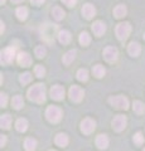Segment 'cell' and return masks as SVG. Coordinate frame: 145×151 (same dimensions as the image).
<instances>
[{
	"instance_id": "6da1fadb",
	"label": "cell",
	"mask_w": 145,
	"mask_h": 151,
	"mask_svg": "<svg viewBox=\"0 0 145 151\" xmlns=\"http://www.w3.org/2000/svg\"><path fill=\"white\" fill-rule=\"evenodd\" d=\"M28 98L37 103H43L45 101V87L42 83H37L28 89Z\"/></svg>"
},
{
	"instance_id": "7a4b0ae2",
	"label": "cell",
	"mask_w": 145,
	"mask_h": 151,
	"mask_svg": "<svg viewBox=\"0 0 145 151\" xmlns=\"http://www.w3.org/2000/svg\"><path fill=\"white\" fill-rule=\"evenodd\" d=\"M45 116L49 122L57 124V122H59L61 119H62V111H61V108L56 107V106H49L45 111Z\"/></svg>"
},
{
	"instance_id": "3957f363",
	"label": "cell",
	"mask_w": 145,
	"mask_h": 151,
	"mask_svg": "<svg viewBox=\"0 0 145 151\" xmlns=\"http://www.w3.org/2000/svg\"><path fill=\"white\" fill-rule=\"evenodd\" d=\"M109 102L111 106H114L118 110H128L129 108V101L124 96H112L109 98Z\"/></svg>"
},
{
	"instance_id": "277c9868",
	"label": "cell",
	"mask_w": 145,
	"mask_h": 151,
	"mask_svg": "<svg viewBox=\"0 0 145 151\" xmlns=\"http://www.w3.org/2000/svg\"><path fill=\"white\" fill-rule=\"evenodd\" d=\"M130 32H131V25L129 24V23H120V24L116 25V29H115V33L118 38L120 40H125L126 38L129 37Z\"/></svg>"
},
{
	"instance_id": "5b68a950",
	"label": "cell",
	"mask_w": 145,
	"mask_h": 151,
	"mask_svg": "<svg viewBox=\"0 0 145 151\" xmlns=\"http://www.w3.org/2000/svg\"><path fill=\"white\" fill-rule=\"evenodd\" d=\"M85 96V91L78 87V86H72L69 88V98H71V101L73 102H79Z\"/></svg>"
},
{
	"instance_id": "8992f818",
	"label": "cell",
	"mask_w": 145,
	"mask_h": 151,
	"mask_svg": "<svg viewBox=\"0 0 145 151\" xmlns=\"http://www.w3.org/2000/svg\"><path fill=\"white\" fill-rule=\"evenodd\" d=\"M126 122L128 121H126V117L124 115H118L112 120V127H114L115 131L121 132L126 127Z\"/></svg>"
},
{
	"instance_id": "52a82bcc",
	"label": "cell",
	"mask_w": 145,
	"mask_h": 151,
	"mask_svg": "<svg viewBox=\"0 0 145 151\" xmlns=\"http://www.w3.org/2000/svg\"><path fill=\"white\" fill-rule=\"evenodd\" d=\"M118 55H119V52L118 49L115 48V47H106L105 50H104V57L107 62H115L116 59H118Z\"/></svg>"
},
{
	"instance_id": "ba28073f",
	"label": "cell",
	"mask_w": 145,
	"mask_h": 151,
	"mask_svg": "<svg viewBox=\"0 0 145 151\" xmlns=\"http://www.w3.org/2000/svg\"><path fill=\"white\" fill-rule=\"evenodd\" d=\"M54 30H56V25L53 24H45L43 28H42V34H43V38L47 39L48 42L54 40Z\"/></svg>"
},
{
	"instance_id": "9c48e42d",
	"label": "cell",
	"mask_w": 145,
	"mask_h": 151,
	"mask_svg": "<svg viewBox=\"0 0 145 151\" xmlns=\"http://www.w3.org/2000/svg\"><path fill=\"white\" fill-rule=\"evenodd\" d=\"M14 55H15V50H14V48H5L4 50H1V63L3 64H9L10 62H13Z\"/></svg>"
},
{
	"instance_id": "30bf717a",
	"label": "cell",
	"mask_w": 145,
	"mask_h": 151,
	"mask_svg": "<svg viewBox=\"0 0 145 151\" xmlns=\"http://www.w3.org/2000/svg\"><path fill=\"white\" fill-rule=\"evenodd\" d=\"M50 97L53 98L56 101H61L63 100L64 97V88L62 86H59V84H56L50 88Z\"/></svg>"
},
{
	"instance_id": "8fae6325",
	"label": "cell",
	"mask_w": 145,
	"mask_h": 151,
	"mask_svg": "<svg viewBox=\"0 0 145 151\" xmlns=\"http://www.w3.org/2000/svg\"><path fill=\"white\" fill-rule=\"evenodd\" d=\"M95 121L91 120V119H85L82 122H81V131L83 132V134H86V135H90L91 132L95 130Z\"/></svg>"
},
{
	"instance_id": "7c38bea8",
	"label": "cell",
	"mask_w": 145,
	"mask_h": 151,
	"mask_svg": "<svg viewBox=\"0 0 145 151\" xmlns=\"http://www.w3.org/2000/svg\"><path fill=\"white\" fill-rule=\"evenodd\" d=\"M92 32H93V34L97 35V37L102 35V34H104V33L106 32V25H105V23H104V22H100V20L95 22V23L92 24Z\"/></svg>"
},
{
	"instance_id": "4fadbf2b",
	"label": "cell",
	"mask_w": 145,
	"mask_h": 151,
	"mask_svg": "<svg viewBox=\"0 0 145 151\" xmlns=\"http://www.w3.org/2000/svg\"><path fill=\"white\" fill-rule=\"evenodd\" d=\"M82 15L85 17L86 19H92L93 17L96 15V9L91 4H85L82 8Z\"/></svg>"
},
{
	"instance_id": "5bb4252c",
	"label": "cell",
	"mask_w": 145,
	"mask_h": 151,
	"mask_svg": "<svg viewBox=\"0 0 145 151\" xmlns=\"http://www.w3.org/2000/svg\"><path fill=\"white\" fill-rule=\"evenodd\" d=\"M18 63L23 67H28V65L32 64V58L30 55L28 53H24V52H22V53L18 54Z\"/></svg>"
},
{
	"instance_id": "9a60e30c",
	"label": "cell",
	"mask_w": 145,
	"mask_h": 151,
	"mask_svg": "<svg viewBox=\"0 0 145 151\" xmlns=\"http://www.w3.org/2000/svg\"><path fill=\"white\" fill-rule=\"evenodd\" d=\"M96 146L101 150L107 149V146H109V137L106 135H99L96 137Z\"/></svg>"
},
{
	"instance_id": "2e32d148",
	"label": "cell",
	"mask_w": 145,
	"mask_h": 151,
	"mask_svg": "<svg viewBox=\"0 0 145 151\" xmlns=\"http://www.w3.org/2000/svg\"><path fill=\"white\" fill-rule=\"evenodd\" d=\"M128 52L130 55L133 57H138L140 54V52H141V47H140L139 43H136V42H133V43H130L129 47H128Z\"/></svg>"
},
{
	"instance_id": "e0dca14e",
	"label": "cell",
	"mask_w": 145,
	"mask_h": 151,
	"mask_svg": "<svg viewBox=\"0 0 145 151\" xmlns=\"http://www.w3.org/2000/svg\"><path fill=\"white\" fill-rule=\"evenodd\" d=\"M58 40L62 44H68L69 40H71V34H69L68 30H61L58 33Z\"/></svg>"
},
{
	"instance_id": "ac0fdd59",
	"label": "cell",
	"mask_w": 145,
	"mask_h": 151,
	"mask_svg": "<svg viewBox=\"0 0 145 151\" xmlns=\"http://www.w3.org/2000/svg\"><path fill=\"white\" fill-rule=\"evenodd\" d=\"M74 58H76V50H74V49L68 50L67 53L63 55V63L66 65H69L74 60Z\"/></svg>"
},
{
	"instance_id": "d6986e66",
	"label": "cell",
	"mask_w": 145,
	"mask_h": 151,
	"mask_svg": "<svg viewBox=\"0 0 145 151\" xmlns=\"http://www.w3.org/2000/svg\"><path fill=\"white\" fill-rule=\"evenodd\" d=\"M56 144H57L58 146H61V147H64V146H67L68 144V136L66 134H58L57 136H56Z\"/></svg>"
},
{
	"instance_id": "ffe728a7",
	"label": "cell",
	"mask_w": 145,
	"mask_h": 151,
	"mask_svg": "<svg viewBox=\"0 0 145 151\" xmlns=\"http://www.w3.org/2000/svg\"><path fill=\"white\" fill-rule=\"evenodd\" d=\"M24 147L27 151H34L37 147V141L33 137H28L24 141Z\"/></svg>"
},
{
	"instance_id": "44dd1931",
	"label": "cell",
	"mask_w": 145,
	"mask_h": 151,
	"mask_svg": "<svg viewBox=\"0 0 145 151\" xmlns=\"http://www.w3.org/2000/svg\"><path fill=\"white\" fill-rule=\"evenodd\" d=\"M92 73H93V76H96L97 78H102L106 73V69L102 67L101 64H96L95 67L92 68Z\"/></svg>"
},
{
	"instance_id": "7402d4cb",
	"label": "cell",
	"mask_w": 145,
	"mask_h": 151,
	"mask_svg": "<svg viewBox=\"0 0 145 151\" xmlns=\"http://www.w3.org/2000/svg\"><path fill=\"white\" fill-rule=\"evenodd\" d=\"M126 12H128L126 10V6L123 5V4H120V5H118L114 9V15L116 18H123V17L126 15Z\"/></svg>"
},
{
	"instance_id": "603a6c76",
	"label": "cell",
	"mask_w": 145,
	"mask_h": 151,
	"mask_svg": "<svg viewBox=\"0 0 145 151\" xmlns=\"http://www.w3.org/2000/svg\"><path fill=\"white\" fill-rule=\"evenodd\" d=\"M10 124H12V117L9 115H3L1 119H0V125H1V129L8 130L9 127H10Z\"/></svg>"
},
{
	"instance_id": "cb8c5ba5",
	"label": "cell",
	"mask_w": 145,
	"mask_h": 151,
	"mask_svg": "<svg viewBox=\"0 0 145 151\" xmlns=\"http://www.w3.org/2000/svg\"><path fill=\"white\" fill-rule=\"evenodd\" d=\"M12 105H13V107L15 108V110H20V108L24 106V101H23V97H22V96H15V97H13Z\"/></svg>"
},
{
	"instance_id": "d4e9b609",
	"label": "cell",
	"mask_w": 145,
	"mask_h": 151,
	"mask_svg": "<svg viewBox=\"0 0 145 151\" xmlns=\"http://www.w3.org/2000/svg\"><path fill=\"white\" fill-rule=\"evenodd\" d=\"M52 15H53V18L56 19V20H62L66 14H64L63 9H61L59 6H56V8H53V10H52Z\"/></svg>"
},
{
	"instance_id": "484cf974",
	"label": "cell",
	"mask_w": 145,
	"mask_h": 151,
	"mask_svg": "<svg viewBox=\"0 0 145 151\" xmlns=\"http://www.w3.org/2000/svg\"><path fill=\"white\" fill-rule=\"evenodd\" d=\"M15 127H17V130L19 131V132H24L28 129V121L25 119H19V120L17 121Z\"/></svg>"
},
{
	"instance_id": "4316f807",
	"label": "cell",
	"mask_w": 145,
	"mask_h": 151,
	"mask_svg": "<svg viewBox=\"0 0 145 151\" xmlns=\"http://www.w3.org/2000/svg\"><path fill=\"white\" fill-rule=\"evenodd\" d=\"M17 17L19 20H25L28 17V9L25 6H20L17 9Z\"/></svg>"
},
{
	"instance_id": "83f0119b",
	"label": "cell",
	"mask_w": 145,
	"mask_h": 151,
	"mask_svg": "<svg viewBox=\"0 0 145 151\" xmlns=\"http://www.w3.org/2000/svg\"><path fill=\"white\" fill-rule=\"evenodd\" d=\"M133 108H134V111L136 112L138 115H141V113L145 112V105L143 102H140V101H135L134 105H133Z\"/></svg>"
},
{
	"instance_id": "f1b7e54d",
	"label": "cell",
	"mask_w": 145,
	"mask_h": 151,
	"mask_svg": "<svg viewBox=\"0 0 145 151\" xmlns=\"http://www.w3.org/2000/svg\"><path fill=\"white\" fill-rule=\"evenodd\" d=\"M90 42H91V37L88 35V33L83 32V33L79 34V43H81L82 45H88Z\"/></svg>"
},
{
	"instance_id": "f546056e",
	"label": "cell",
	"mask_w": 145,
	"mask_h": 151,
	"mask_svg": "<svg viewBox=\"0 0 145 151\" xmlns=\"http://www.w3.org/2000/svg\"><path fill=\"white\" fill-rule=\"evenodd\" d=\"M77 78H78V81H81V82H86L87 79H88V72H87V69H79L78 72H77Z\"/></svg>"
},
{
	"instance_id": "4dcf8cb0",
	"label": "cell",
	"mask_w": 145,
	"mask_h": 151,
	"mask_svg": "<svg viewBox=\"0 0 145 151\" xmlns=\"http://www.w3.org/2000/svg\"><path fill=\"white\" fill-rule=\"evenodd\" d=\"M19 81H20L23 84H28V83H29V82L32 81V76H30V73L25 72V73L20 74V77H19Z\"/></svg>"
},
{
	"instance_id": "1f68e13d",
	"label": "cell",
	"mask_w": 145,
	"mask_h": 151,
	"mask_svg": "<svg viewBox=\"0 0 145 151\" xmlns=\"http://www.w3.org/2000/svg\"><path fill=\"white\" fill-rule=\"evenodd\" d=\"M34 52H35V55L38 57V58H43V57L45 55V53H47V49L44 48L43 45H38Z\"/></svg>"
},
{
	"instance_id": "d6a6232c",
	"label": "cell",
	"mask_w": 145,
	"mask_h": 151,
	"mask_svg": "<svg viewBox=\"0 0 145 151\" xmlns=\"http://www.w3.org/2000/svg\"><path fill=\"white\" fill-rule=\"evenodd\" d=\"M34 72H35V76H38L39 78H42V77H44V76H45V69H44L43 65H40V64L35 65Z\"/></svg>"
},
{
	"instance_id": "836d02e7",
	"label": "cell",
	"mask_w": 145,
	"mask_h": 151,
	"mask_svg": "<svg viewBox=\"0 0 145 151\" xmlns=\"http://www.w3.org/2000/svg\"><path fill=\"white\" fill-rule=\"evenodd\" d=\"M134 142L138 146L144 144V136H143L141 132H136V134H135V136H134Z\"/></svg>"
},
{
	"instance_id": "e575fe53",
	"label": "cell",
	"mask_w": 145,
	"mask_h": 151,
	"mask_svg": "<svg viewBox=\"0 0 145 151\" xmlns=\"http://www.w3.org/2000/svg\"><path fill=\"white\" fill-rule=\"evenodd\" d=\"M8 103V96L5 93H1L0 94V105H1V107H5Z\"/></svg>"
},
{
	"instance_id": "d590c367",
	"label": "cell",
	"mask_w": 145,
	"mask_h": 151,
	"mask_svg": "<svg viewBox=\"0 0 145 151\" xmlns=\"http://www.w3.org/2000/svg\"><path fill=\"white\" fill-rule=\"evenodd\" d=\"M62 1H63L64 4H66L67 6H69V8H71V6H74V5H76L77 0H62Z\"/></svg>"
},
{
	"instance_id": "8d00e7d4",
	"label": "cell",
	"mask_w": 145,
	"mask_h": 151,
	"mask_svg": "<svg viewBox=\"0 0 145 151\" xmlns=\"http://www.w3.org/2000/svg\"><path fill=\"white\" fill-rule=\"evenodd\" d=\"M32 4H34V5H40V4H43L45 0H30Z\"/></svg>"
},
{
	"instance_id": "74e56055",
	"label": "cell",
	"mask_w": 145,
	"mask_h": 151,
	"mask_svg": "<svg viewBox=\"0 0 145 151\" xmlns=\"http://www.w3.org/2000/svg\"><path fill=\"white\" fill-rule=\"evenodd\" d=\"M5 144H6V137L3 135L1 139H0V145H1V147H4V146H5Z\"/></svg>"
},
{
	"instance_id": "f35d334b",
	"label": "cell",
	"mask_w": 145,
	"mask_h": 151,
	"mask_svg": "<svg viewBox=\"0 0 145 151\" xmlns=\"http://www.w3.org/2000/svg\"><path fill=\"white\" fill-rule=\"evenodd\" d=\"M22 1H23V0H12V3H14V4H19Z\"/></svg>"
},
{
	"instance_id": "ab89813d",
	"label": "cell",
	"mask_w": 145,
	"mask_h": 151,
	"mask_svg": "<svg viewBox=\"0 0 145 151\" xmlns=\"http://www.w3.org/2000/svg\"><path fill=\"white\" fill-rule=\"evenodd\" d=\"M4 29H5V27H4V23L1 22V34H3V32H4Z\"/></svg>"
},
{
	"instance_id": "60d3db41",
	"label": "cell",
	"mask_w": 145,
	"mask_h": 151,
	"mask_svg": "<svg viewBox=\"0 0 145 151\" xmlns=\"http://www.w3.org/2000/svg\"><path fill=\"white\" fill-rule=\"evenodd\" d=\"M0 3H1V5H3V4L5 3V0H0Z\"/></svg>"
},
{
	"instance_id": "b9f144b4",
	"label": "cell",
	"mask_w": 145,
	"mask_h": 151,
	"mask_svg": "<svg viewBox=\"0 0 145 151\" xmlns=\"http://www.w3.org/2000/svg\"><path fill=\"white\" fill-rule=\"evenodd\" d=\"M50 151H56V150H50Z\"/></svg>"
},
{
	"instance_id": "7bdbcfd3",
	"label": "cell",
	"mask_w": 145,
	"mask_h": 151,
	"mask_svg": "<svg viewBox=\"0 0 145 151\" xmlns=\"http://www.w3.org/2000/svg\"><path fill=\"white\" fill-rule=\"evenodd\" d=\"M144 151H145V150H144Z\"/></svg>"
}]
</instances>
